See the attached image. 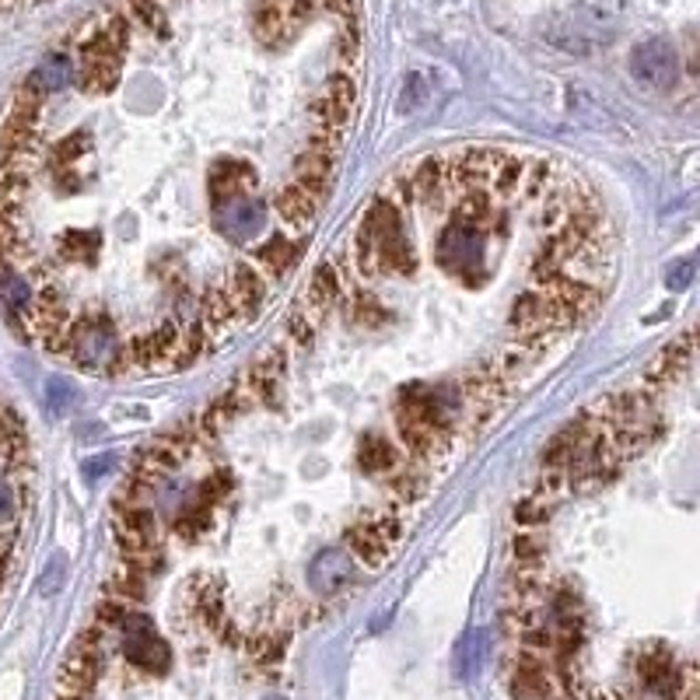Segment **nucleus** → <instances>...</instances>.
Returning a JSON list of instances; mask_svg holds the SVG:
<instances>
[{"label": "nucleus", "instance_id": "nucleus-3", "mask_svg": "<svg viewBox=\"0 0 700 700\" xmlns=\"http://www.w3.org/2000/svg\"><path fill=\"white\" fill-rule=\"evenodd\" d=\"M630 74L648 88H672L679 77V60L676 50L666 43V39H648L634 53H630Z\"/></svg>", "mask_w": 700, "mask_h": 700}, {"label": "nucleus", "instance_id": "nucleus-9", "mask_svg": "<svg viewBox=\"0 0 700 700\" xmlns=\"http://www.w3.org/2000/svg\"><path fill=\"white\" fill-rule=\"evenodd\" d=\"M301 256V242H287L284 235H271L263 245H259V253H256V266L266 274V280H280L291 266L298 263Z\"/></svg>", "mask_w": 700, "mask_h": 700}, {"label": "nucleus", "instance_id": "nucleus-17", "mask_svg": "<svg viewBox=\"0 0 700 700\" xmlns=\"http://www.w3.org/2000/svg\"><path fill=\"white\" fill-rule=\"evenodd\" d=\"M109 469H113V456H98V459L85 463V477L88 480H98L102 473H109Z\"/></svg>", "mask_w": 700, "mask_h": 700}, {"label": "nucleus", "instance_id": "nucleus-10", "mask_svg": "<svg viewBox=\"0 0 700 700\" xmlns=\"http://www.w3.org/2000/svg\"><path fill=\"white\" fill-rule=\"evenodd\" d=\"M358 463L364 473H372V477L375 473H389L400 466V448L382 435H364L358 448Z\"/></svg>", "mask_w": 700, "mask_h": 700}, {"label": "nucleus", "instance_id": "nucleus-6", "mask_svg": "<svg viewBox=\"0 0 700 700\" xmlns=\"http://www.w3.org/2000/svg\"><path fill=\"white\" fill-rule=\"evenodd\" d=\"M274 208H277V214H280V221H284V224H291V229L305 232L308 224L316 221V214H319V208H322V200H316L312 193L301 190L298 182L291 179V182H287V187H280V190H277Z\"/></svg>", "mask_w": 700, "mask_h": 700}, {"label": "nucleus", "instance_id": "nucleus-5", "mask_svg": "<svg viewBox=\"0 0 700 700\" xmlns=\"http://www.w3.org/2000/svg\"><path fill=\"white\" fill-rule=\"evenodd\" d=\"M74 74H77L74 53H53L29 74L25 88L35 92L39 98H46V95H56V92H64L67 85H74Z\"/></svg>", "mask_w": 700, "mask_h": 700}, {"label": "nucleus", "instance_id": "nucleus-18", "mask_svg": "<svg viewBox=\"0 0 700 700\" xmlns=\"http://www.w3.org/2000/svg\"><path fill=\"white\" fill-rule=\"evenodd\" d=\"M60 564H64V561H53V564H50V574H46V582H43V592H50V588L60 582V571H64Z\"/></svg>", "mask_w": 700, "mask_h": 700}, {"label": "nucleus", "instance_id": "nucleus-14", "mask_svg": "<svg viewBox=\"0 0 700 700\" xmlns=\"http://www.w3.org/2000/svg\"><path fill=\"white\" fill-rule=\"evenodd\" d=\"M547 519H550V505H543L540 498L526 501L519 511H515V522H519V526H540Z\"/></svg>", "mask_w": 700, "mask_h": 700}, {"label": "nucleus", "instance_id": "nucleus-13", "mask_svg": "<svg viewBox=\"0 0 700 700\" xmlns=\"http://www.w3.org/2000/svg\"><path fill=\"white\" fill-rule=\"evenodd\" d=\"M46 400H50V410H53V414H67L71 403H74V389H71V382H64V379H50V385H46Z\"/></svg>", "mask_w": 700, "mask_h": 700}, {"label": "nucleus", "instance_id": "nucleus-16", "mask_svg": "<svg viewBox=\"0 0 700 700\" xmlns=\"http://www.w3.org/2000/svg\"><path fill=\"white\" fill-rule=\"evenodd\" d=\"M14 511H18V498H14V487L0 480V522H8L14 519Z\"/></svg>", "mask_w": 700, "mask_h": 700}, {"label": "nucleus", "instance_id": "nucleus-7", "mask_svg": "<svg viewBox=\"0 0 700 700\" xmlns=\"http://www.w3.org/2000/svg\"><path fill=\"white\" fill-rule=\"evenodd\" d=\"M214 221H218V229L221 232H232L238 242H250L253 235H259L263 232V224H266V211H263V203H256V200H235V203H229V208L224 211H218L214 214Z\"/></svg>", "mask_w": 700, "mask_h": 700}, {"label": "nucleus", "instance_id": "nucleus-8", "mask_svg": "<svg viewBox=\"0 0 700 700\" xmlns=\"http://www.w3.org/2000/svg\"><path fill=\"white\" fill-rule=\"evenodd\" d=\"M347 550L354 553L364 568H382L389 561V553H393V543L382 540V532L372 526V519H361L358 526L347 529Z\"/></svg>", "mask_w": 700, "mask_h": 700}, {"label": "nucleus", "instance_id": "nucleus-4", "mask_svg": "<svg viewBox=\"0 0 700 700\" xmlns=\"http://www.w3.org/2000/svg\"><path fill=\"white\" fill-rule=\"evenodd\" d=\"M350 579H354V553L340 547H326L312 561V568H308V585H312V592L322 595V600L340 595V588Z\"/></svg>", "mask_w": 700, "mask_h": 700}, {"label": "nucleus", "instance_id": "nucleus-12", "mask_svg": "<svg viewBox=\"0 0 700 700\" xmlns=\"http://www.w3.org/2000/svg\"><path fill=\"white\" fill-rule=\"evenodd\" d=\"M511 550H515V561H519V564H537L543 558L540 532H522V537L511 543Z\"/></svg>", "mask_w": 700, "mask_h": 700}, {"label": "nucleus", "instance_id": "nucleus-2", "mask_svg": "<svg viewBox=\"0 0 700 700\" xmlns=\"http://www.w3.org/2000/svg\"><path fill=\"white\" fill-rule=\"evenodd\" d=\"M634 672L641 679V687L655 693L658 700H679L687 690V669L676 662L669 648H648L637 655Z\"/></svg>", "mask_w": 700, "mask_h": 700}, {"label": "nucleus", "instance_id": "nucleus-15", "mask_svg": "<svg viewBox=\"0 0 700 700\" xmlns=\"http://www.w3.org/2000/svg\"><path fill=\"white\" fill-rule=\"evenodd\" d=\"M693 263L690 259H683V263H676L672 271H669V277H666V284L672 287V291H683V287H690L693 284Z\"/></svg>", "mask_w": 700, "mask_h": 700}, {"label": "nucleus", "instance_id": "nucleus-19", "mask_svg": "<svg viewBox=\"0 0 700 700\" xmlns=\"http://www.w3.org/2000/svg\"><path fill=\"white\" fill-rule=\"evenodd\" d=\"M266 700H284V697H266Z\"/></svg>", "mask_w": 700, "mask_h": 700}, {"label": "nucleus", "instance_id": "nucleus-1", "mask_svg": "<svg viewBox=\"0 0 700 700\" xmlns=\"http://www.w3.org/2000/svg\"><path fill=\"white\" fill-rule=\"evenodd\" d=\"M119 634H123V655H127V662H134L144 672H165V669H169L172 651L158 637V630H155V624L148 621V616L130 613L127 621H123Z\"/></svg>", "mask_w": 700, "mask_h": 700}, {"label": "nucleus", "instance_id": "nucleus-11", "mask_svg": "<svg viewBox=\"0 0 700 700\" xmlns=\"http://www.w3.org/2000/svg\"><path fill=\"white\" fill-rule=\"evenodd\" d=\"M484 669V634L469 630L463 641L456 645V676L459 679H473Z\"/></svg>", "mask_w": 700, "mask_h": 700}]
</instances>
